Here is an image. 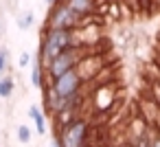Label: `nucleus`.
<instances>
[{"label":"nucleus","instance_id":"nucleus-1","mask_svg":"<svg viewBox=\"0 0 160 147\" xmlns=\"http://www.w3.org/2000/svg\"><path fill=\"white\" fill-rule=\"evenodd\" d=\"M75 31V29H72ZM72 31L68 29H42L40 35V51H38V62L46 70L48 64L66 48L72 46Z\"/></svg>","mask_w":160,"mask_h":147},{"label":"nucleus","instance_id":"nucleus-2","mask_svg":"<svg viewBox=\"0 0 160 147\" xmlns=\"http://www.w3.org/2000/svg\"><path fill=\"white\" fill-rule=\"evenodd\" d=\"M88 134H90V121L83 116L55 129V138L59 140L62 147H88Z\"/></svg>","mask_w":160,"mask_h":147},{"label":"nucleus","instance_id":"nucleus-3","mask_svg":"<svg viewBox=\"0 0 160 147\" xmlns=\"http://www.w3.org/2000/svg\"><path fill=\"white\" fill-rule=\"evenodd\" d=\"M83 24H86V20L70 9V5L66 0H62V3H57L55 7H51L44 27L46 29H68V31H72V29H79Z\"/></svg>","mask_w":160,"mask_h":147},{"label":"nucleus","instance_id":"nucleus-4","mask_svg":"<svg viewBox=\"0 0 160 147\" xmlns=\"http://www.w3.org/2000/svg\"><path fill=\"white\" fill-rule=\"evenodd\" d=\"M88 53H90L88 48H75V46H70V48L62 51V53H59L51 64H48V68L44 70V73H46V77H48V79H57V77H62L64 73L75 70V68L79 66V62H81Z\"/></svg>","mask_w":160,"mask_h":147},{"label":"nucleus","instance_id":"nucleus-5","mask_svg":"<svg viewBox=\"0 0 160 147\" xmlns=\"http://www.w3.org/2000/svg\"><path fill=\"white\" fill-rule=\"evenodd\" d=\"M46 81H48L51 90H53L59 99H66V101L72 99V97H77L79 92H83V79L79 77L77 68L64 73V75L57 77V79H48V77H46Z\"/></svg>","mask_w":160,"mask_h":147},{"label":"nucleus","instance_id":"nucleus-6","mask_svg":"<svg viewBox=\"0 0 160 147\" xmlns=\"http://www.w3.org/2000/svg\"><path fill=\"white\" fill-rule=\"evenodd\" d=\"M103 68H105V57L101 55V53H88L81 62H79V66H77V73H79V77L83 79V84H88V81H92L94 77H99L101 73H103Z\"/></svg>","mask_w":160,"mask_h":147},{"label":"nucleus","instance_id":"nucleus-7","mask_svg":"<svg viewBox=\"0 0 160 147\" xmlns=\"http://www.w3.org/2000/svg\"><path fill=\"white\" fill-rule=\"evenodd\" d=\"M92 105H94V112L108 114L116 105V90H114V86L112 84H103V86L94 88V92H92Z\"/></svg>","mask_w":160,"mask_h":147},{"label":"nucleus","instance_id":"nucleus-8","mask_svg":"<svg viewBox=\"0 0 160 147\" xmlns=\"http://www.w3.org/2000/svg\"><path fill=\"white\" fill-rule=\"evenodd\" d=\"M66 3L70 5V9L75 13H79L83 20L88 16H94L99 11V0H66Z\"/></svg>","mask_w":160,"mask_h":147},{"label":"nucleus","instance_id":"nucleus-9","mask_svg":"<svg viewBox=\"0 0 160 147\" xmlns=\"http://www.w3.org/2000/svg\"><path fill=\"white\" fill-rule=\"evenodd\" d=\"M29 116L33 119L38 134H46V116H44V112H42L38 105H31V108H29Z\"/></svg>","mask_w":160,"mask_h":147},{"label":"nucleus","instance_id":"nucleus-10","mask_svg":"<svg viewBox=\"0 0 160 147\" xmlns=\"http://www.w3.org/2000/svg\"><path fill=\"white\" fill-rule=\"evenodd\" d=\"M44 79H46V73H44L42 64L35 59V62H33V68H31V84H33L35 88H44Z\"/></svg>","mask_w":160,"mask_h":147},{"label":"nucleus","instance_id":"nucleus-11","mask_svg":"<svg viewBox=\"0 0 160 147\" xmlns=\"http://www.w3.org/2000/svg\"><path fill=\"white\" fill-rule=\"evenodd\" d=\"M13 88H16V81H13L11 77H0V99L11 97Z\"/></svg>","mask_w":160,"mask_h":147},{"label":"nucleus","instance_id":"nucleus-12","mask_svg":"<svg viewBox=\"0 0 160 147\" xmlns=\"http://www.w3.org/2000/svg\"><path fill=\"white\" fill-rule=\"evenodd\" d=\"M33 20H35V16H33L31 11H24V13H20V16H18L16 24H18L20 29H29V27H33Z\"/></svg>","mask_w":160,"mask_h":147},{"label":"nucleus","instance_id":"nucleus-13","mask_svg":"<svg viewBox=\"0 0 160 147\" xmlns=\"http://www.w3.org/2000/svg\"><path fill=\"white\" fill-rule=\"evenodd\" d=\"M18 140L20 143H29L31 140V127L29 125H20L18 127Z\"/></svg>","mask_w":160,"mask_h":147},{"label":"nucleus","instance_id":"nucleus-14","mask_svg":"<svg viewBox=\"0 0 160 147\" xmlns=\"http://www.w3.org/2000/svg\"><path fill=\"white\" fill-rule=\"evenodd\" d=\"M9 68V51L7 48H0V77H2V73Z\"/></svg>","mask_w":160,"mask_h":147},{"label":"nucleus","instance_id":"nucleus-15","mask_svg":"<svg viewBox=\"0 0 160 147\" xmlns=\"http://www.w3.org/2000/svg\"><path fill=\"white\" fill-rule=\"evenodd\" d=\"M149 138V147H160V132L156 129V134H147Z\"/></svg>","mask_w":160,"mask_h":147},{"label":"nucleus","instance_id":"nucleus-16","mask_svg":"<svg viewBox=\"0 0 160 147\" xmlns=\"http://www.w3.org/2000/svg\"><path fill=\"white\" fill-rule=\"evenodd\" d=\"M129 147H149V138H147V136H145V138H138V140L129 143Z\"/></svg>","mask_w":160,"mask_h":147},{"label":"nucleus","instance_id":"nucleus-17","mask_svg":"<svg viewBox=\"0 0 160 147\" xmlns=\"http://www.w3.org/2000/svg\"><path fill=\"white\" fill-rule=\"evenodd\" d=\"M18 64H20V66H29V64H31V55H29V53H22L20 59H18Z\"/></svg>","mask_w":160,"mask_h":147},{"label":"nucleus","instance_id":"nucleus-18","mask_svg":"<svg viewBox=\"0 0 160 147\" xmlns=\"http://www.w3.org/2000/svg\"><path fill=\"white\" fill-rule=\"evenodd\" d=\"M51 147H62V145H59V140L55 138V140H51Z\"/></svg>","mask_w":160,"mask_h":147},{"label":"nucleus","instance_id":"nucleus-19","mask_svg":"<svg viewBox=\"0 0 160 147\" xmlns=\"http://www.w3.org/2000/svg\"><path fill=\"white\" fill-rule=\"evenodd\" d=\"M2 29H5V22H2V20H0V33H2Z\"/></svg>","mask_w":160,"mask_h":147},{"label":"nucleus","instance_id":"nucleus-20","mask_svg":"<svg viewBox=\"0 0 160 147\" xmlns=\"http://www.w3.org/2000/svg\"><path fill=\"white\" fill-rule=\"evenodd\" d=\"M123 147H129V145H123Z\"/></svg>","mask_w":160,"mask_h":147}]
</instances>
